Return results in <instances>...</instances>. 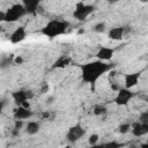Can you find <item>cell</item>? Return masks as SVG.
Instances as JSON below:
<instances>
[{
	"mask_svg": "<svg viewBox=\"0 0 148 148\" xmlns=\"http://www.w3.org/2000/svg\"><path fill=\"white\" fill-rule=\"evenodd\" d=\"M98 139H99V136H98L97 134H91V135L89 136V139H88V142L90 143V146H91V145H96L97 141H98Z\"/></svg>",
	"mask_w": 148,
	"mask_h": 148,
	"instance_id": "23",
	"label": "cell"
},
{
	"mask_svg": "<svg viewBox=\"0 0 148 148\" xmlns=\"http://www.w3.org/2000/svg\"><path fill=\"white\" fill-rule=\"evenodd\" d=\"M13 60H14L13 54L7 56V57H2V58H1V61H0V67H1V69H5V68L9 67V66L13 64Z\"/></svg>",
	"mask_w": 148,
	"mask_h": 148,
	"instance_id": "17",
	"label": "cell"
},
{
	"mask_svg": "<svg viewBox=\"0 0 148 148\" xmlns=\"http://www.w3.org/2000/svg\"><path fill=\"white\" fill-rule=\"evenodd\" d=\"M138 121L142 123V124H147L148 125V111H145V112H141L139 114V119Z\"/></svg>",
	"mask_w": 148,
	"mask_h": 148,
	"instance_id": "22",
	"label": "cell"
},
{
	"mask_svg": "<svg viewBox=\"0 0 148 148\" xmlns=\"http://www.w3.org/2000/svg\"><path fill=\"white\" fill-rule=\"evenodd\" d=\"M84 134H86V130L80 124H76L68 128V131L66 133V140L69 143H74V142L79 141Z\"/></svg>",
	"mask_w": 148,
	"mask_h": 148,
	"instance_id": "6",
	"label": "cell"
},
{
	"mask_svg": "<svg viewBox=\"0 0 148 148\" xmlns=\"http://www.w3.org/2000/svg\"><path fill=\"white\" fill-rule=\"evenodd\" d=\"M22 126H23V120H15V121H14V128L21 130Z\"/></svg>",
	"mask_w": 148,
	"mask_h": 148,
	"instance_id": "24",
	"label": "cell"
},
{
	"mask_svg": "<svg viewBox=\"0 0 148 148\" xmlns=\"http://www.w3.org/2000/svg\"><path fill=\"white\" fill-rule=\"evenodd\" d=\"M25 94H27V97H28V101H30V99H32V98H34V96H35V94H34V91H32L31 89H25Z\"/></svg>",
	"mask_w": 148,
	"mask_h": 148,
	"instance_id": "25",
	"label": "cell"
},
{
	"mask_svg": "<svg viewBox=\"0 0 148 148\" xmlns=\"http://www.w3.org/2000/svg\"><path fill=\"white\" fill-rule=\"evenodd\" d=\"M69 64H71V58L69 57H66V56H61L53 64V68H65Z\"/></svg>",
	"mask_w": 148,
	"mask_h": 148,
	"instance_id": "16",
	"label": "cell"
},
{
	"mask_svg": "<svg viewBox=\"0 0 148 148\" xmlns=\"http://www.w3.org/2000/svg\"><path fill=\"white\" fill-rule=\"evenodd\" d=\"M22 3L25 8L27 14H35L39 9V5H40L38 0H24Z\"/></svg>",
	"mask_w": 148,
	"mask_h": 148,
	"instance_id": "14",
	"label": "cell"
},
{
	"mask_svg": "<svg viewBox=\"0 0 148 148\" xmlns=\"http://www.w3.org/2000/svg\"><path fill=\"white\" fill-rule=\"evenodd\" d=\"M132 128V124L131 123H123L118 126V132L120 134H126Z\"/></svg>",
	"mask_w": 148,
	"mask_h": 148,
	"instance_id": "19",
	"label": "cell"
},
{
	"mask_svg": "<svg viewBox=\"0 0 148 148\" xmlns=\"http://www.w3.org/2000/svg\"><path fill=\"white\" fill-rule=\"evenodd\" d=\"M134 92L131 90V89H127V88H120L118 91H117V95L114 97V103L119 106H125L127 105V103L134 97Z\"/></svg>",
	"mask_w": 148,
	"mask_h": 148,
	"instance_id": "5",
	"label": "cell"
},
{
	"mask_svg": "<svg viewBox=\"0 0 148 148\" xmlns=\"http://www.w3.org/2000/svg\"><path fill=\"white\" fill-rule=\"evenodd\" d=\"M88 148H105V143H96V145H91Z\"/></svg>",
	"mask_w": 148,
	"mask_h": 148,
	"instance_id": "26",
	"label": "cell"
},
{
	"mask_svg": "<svg viewBox=\"0 0 148 148\" xmlns=\"http://www.w3.org/2000/svg\"><path fill=\"white\" fill-rule=\"evenodd\" d=\"M34 116V112L31 111L30 108H24V106H17L16 109H14L13 112V117L15 120H27L30 119Z\"/></svg>",
	"mask_w": 148,
	"mask_h": 148,
	"instance_id": "8",
	"label": "cell"
},
{
	"mask_svg": "<svg viewBox=\"0 0 148 148\" xmlns=\"http://www.w3.org/2000/svg\"><path fill=\"white\" fill-rule=\"evenodd\" d=\"M140 148H148V142H146V143H141V145H140Z\"/></svg>",
	"mask_w": 148,
	"mask_h": 148,
	"instance_id": "29",
	"label": "cell"
},
{
	"mask_svg": "<svg viewBox=\"0 0 148 148\" xmlns=\"http://www.w3.org/2000/svg\"><path fill=\"white\" fill-rule=\"evenodd\" d=\"M132 134L136 138H140V136H143V135L148 134V125L142 124L140 121L133 123L132 124Z\"/></svg>",
	"mask_w": 148,
	"mask_h": 148,
	"instance_id": "12",
	"label": "cell"
},
{
	"mask_svg": "<svg viewBox=\"0 0 148 148\" xmlns=\"http://www.w3.org/2000/svg\"><path fill=\"white\" fill-rule=\"evenodd\" d=\"M25 37H27V30L23 25H20L10 34L9 40L12 44H18V43L23 42L25 39Z\"/></svg>",
	"mask_w": 148,
	"mask_h": 148,
	"instance_id": "9",
	"label": "cell"
},
{
	"mask_svg": "<svg viewBox=\"0 0 148 148\" xmlns=\"http://www.w3.org/2000/svg\"><path fill=\"white\" fill-rule=\"evenodd\" d=\"M47 90H49V84H47V83H44L43 87H42V89H40V92H42V94H45Z\"/></svg>",
	"mask_w": 148,
	"mask_h": 148,
	"instance_id": "27",
	"label": "cell"
},
{
	"mask_svg": "<svg viewBox=\"0 0 148 148\" xmlns=\"http://www.w3.org/2000/svg\"><path fill=\"white\" fill-rule=\"evenodd\" d=\"M12 134H13L14 136H17V135L20 134V130H16V128H13V131H12Z\"/></svg>",
	"mask_w": 148,
	"mask_h": 148,
	"instance_id": "28",
	"label": "cell"
},
{
	"mask_svg": "<svg viewBox=\"0 0 148 148\" xmlns=\"http://www.w3.org/2000/svg\"><path fill=\"white\" fill-rule=\"evenodd\" d=\"M106 112H108V109H106V106L103 105V104H96V105L94 106V109H92V113H94L95 116H103V114H105Z\"/></svg>",
	"mask_w": 148,
	"mask_h": 148,
	"instance_id": "18",
	"label": "cell"
},
{
	"mask_svg": "<svg viewBox=\"0 0 148 148\" xmlns=\"http://www.w3.org/2000/svg\"><path fill=\"white\" fill-rule=\"evenodd\" d=\"M105 28H106V24L104 22H99L97 24L94 25V31L95 32H98V34H102L105 31Z\"/></svg>",
	"mask_w": 148,
	"mask_h": 148,
	"instance_id": "21",
	"label": "cell"
},
{
	"mask_svg": "<svg viewBox=\"0 0 148 148\" xmlns=\"http://www.w3.org/2000/svg\"><path fill=\"white\" fill-rule=\"evenodd\" d=\"M113 65L110 62L101 61V60H94L86 62L81 65V79L83 82L89 84H95L98 79L104 75L106 72L112 69Z\"/></svg>",
	"mask_w": 148,
	"mask_h": 148,
	"instance_id": "1",
	"label": "cell"
},
{
	"mask_svg": "<svg viewBox=\"0 0 148 148\" xmlns=\"http://www.w3.org/2000/svg\"><path fill=\"white\" fill-rule=\"evenodd\" d=\"M40 130V123L39 121H35V120H30L28 121L27 126H25V132L29 135H35L39 132Z\"/></svg>",
	"mask_w": 148,
	"mask_h": 148,
	"instance_id": "15",
	"label": "cell"
},
{
	"mask_svg": "<svg viewBox=\"0 0 148 148\" xmlns=\"http://www.w3.org/2000/svg\"><path fill=\"white\" fill-rule=\"evenodd\" d=\"M15 62H16V64H21V62H22V58H16V59H15Z\"/></svg>",
	"mask_w": 148,
	"mask_h": 148,
	"instance_id": "30",
	"label": "cell"
},
{
	"mask_svg": "<svg viewBox=\"0 0 148 148\" xmlns=\"http://www.w3.org/2000/svg\"><path fill=\"white\" fill-rule=\"evenodd\" d=\"M69 28V22L62 21V20H50L40 30V32L49 37V38H54L58 36H61L67 32Z\"/></svg>",
	"mask_w": 148,
	"mask_h": 148,
	"instance_id": "2",
	"label": "cell"
},
{
	"mask_svg": "<svg viewBox=\"0 0 148 148\" xmlns=\"http://www.w3.org/2000/svg\"><path fill=\"white\" fill-rule=\"evenodd\" d=\"M113 54H114V49L102 46L96 52V58H97V60H101V61H105L106 62V61L111 60V58L113 57Z\"/></svg>",
	"mask_w": 148,
	"mask_h": 148,
	"instance_id": "10",
	"label": "cell"
},
{
	"mask_svg": "<svg viewBox=\"0 0 148 148\" xmlns=\"http://www.w3.org/2000/svg\"><path fill=\"white\" fill-rule=\"evenodd\" d=\"M12 98L14 101V103L17 106H24V108H30L29 103H28V97L25 94V89H21V90H16L12 92Z\"/></svg>",
	"mask_w": 148,
	"mask_h": 148,
	"instance_id": "7",
	"label": "cell"
},
{
	"mask_svg": "<svg viewBox=\"0 0 148 148\" xmlns=\"http://www.w3.org/2000/svg\"><path fill=\"white\" fill-rule=\"evenodd\" d=\"M124 147V143L121 142H118V141H109L105 143V148H123Z\"/></svg>",
	"mask_w": 148,
	"mask_h": 148,
	"instance_id": "20",
	"label": "cell"
},
{
	"mask_svg": "<svg viewBox=\"0 0 148 148\" xmlns=\"http://www.w3.org/2000/svg\"><path fill=\"white\" fill-rule=\"evenodd\" d=\"M125 34H126V31H125L124 27H114L108 31V37L112 40H120Z\"/></svg>",
	"mask_w": 148,
	"mask_h": 148,
	"instance_id": "13",
	"label": "cell"
},
{
	"mask_svg": "<svg viewBox=\"0 0 148 148\" xmlns=\"http://www.w3.org/2000/svg\"><path fill=\"white\" fill-rule=\"evenodd\" d=\"M25 14H27V12H25L23 3H14L5 12V21L3 22H7V23L16 22L20 18H22Z\"/></svg>",
	"mask_w": 148,
	"mask_h": 148,
	"instance_id": "3",
	"label": "cell"
},
{
	"mask_svg": "<svg viewBox=\"0 0 148 148\" xmlns=\"http://www.w3.org/2000/svg\"><path fill=\"white\" fill-rule=\"evenodd\" d=\"M95 10H96V7L94 5H88V3L80 1L75 5V9L73 12V17L77 21H84Z\"/></svg>",
	"mask_w": 148,
	"mask_h": 148,
	"instance_id": "4",
	"label": "cell"
},
{
	"mask_svg": "<svg viewBox=\"0 0 148 148\" xmlns=\"http://www.w3.org/2000/svg\"><path fill=\"white\" fill-rule=\"evenodd\" d=\"M140 72H135V73H130L126 74L124 77V83H125V88L127 89H132L133 87H135L140 80Z\"/></svg>",
	"mask_w": 148,
	"mask_h": 148,
	"instance_id": "11",
	"label": "cell"
}]
</instances>
